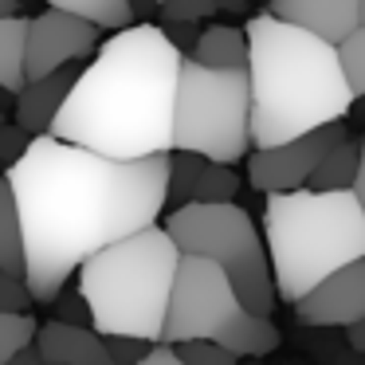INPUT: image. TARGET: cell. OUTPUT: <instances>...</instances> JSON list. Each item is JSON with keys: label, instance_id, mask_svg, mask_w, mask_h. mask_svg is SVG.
<instances>
[{"label": "cell", "instance_id": "1f68e13d", "mask_svg": "<svg viewBox=\"0 0 365 365\" xmlns=\"http://www.w3.org/2000/svg\"><path fill=\"white\" fill-rule=\"evenodd\" d=\"M349 192H354L357 208L365 212V138H357V173H354V185H349Z\"/></svg>", "mask_w": 365, "mask_h": 365}, {"label": "cell", "instance_id": "9c48e42d", "mask_svg": "<svg viewBox=\"0 0 365 365\" xmlns=\"http://www.w3.org/2000/svg\"><path fill=\"white\" fill-rule=\"evenodd\" d=\"M349 130L346 122H330V126H318L302 138L279 145H263L247 158V181L259 192H291V189H307L314 165L322 161V153L334 142H341Z\"/></svg>", "mask_w": 365, "mask_h": 365}, {"label": "cell", "instance_id": "7c38bea8", "mask_svg": "<svg viewBox=\"0 0 365 365\" xmlns=\"http://www.w3.org/2000/svg\"><path fill=\"white\" fill-rule=\"evenodd\" d=\"M267 12L334 48L357 28V0H271Z\"/></svg>", "mask_w": 365, "mask_h": 365}, {"label": "cell", "instance_id": "4fadbf2b", "mask_svg": "<svg viewBox=\"0 0 365 365\" xmlns=\"http://www.w3.org/2000/svg\"><path fill=\"white\" fill-rule=\"evenodd\" d=\"M75 67H59V71L43 75V79H28L24 87L16 91V98H12V114H16V126L24 130V134L40 138L51 130V122H56L59 106H63L67 91H71L75 83Z\"/></svg>", "mask_w": 365, "mask_h": 365}, {"label": "cell", "instance_id": "d6a6232c", "mask_svg": "<svg viewBox=\"0 0 365 365\" xmlns=\"http://www.w3.org/2000/svg\"><path fill=\"white\" fill-rule=\"evenodd\" d=\"M346 341L357 349V354H365V318H357V322L346 326Z\"/></svg>", "mask_w": 365, "mask_h": 365}, {"label": "cell", "instance_id": "4316f807", "mask_svg": "<svg viewBox=\"0 0 365 365\" xmlns=\"http://www.w3.org/2000/svg\"><path fill=\"white\" fill-rule=\"evenodd\" d=\"M103 346L106 354H110L114 365H138L145 357V349L153 346V341H142V338H118V334H103Z\"/></svg>", "mask_w": 365, "mask_h": 365}, {"label": "cell", "instance_id": "e0dca14e", "mask_svg": "<svg viewBox=\"0 0 365 365\" xmlns=\"http://www.w3.org/2000/svg\"><path fill=\"white\" fill-rule=\"evenodd\" d=\"M24 36L28 20L24 16H0V91L16 95L24 87Z\"/></svg>", "mask_w": 365, "mask_h": 365}, {"label": "cell", "instance_id": "2e32d148", "mask_svg": "<svg viewBox=\"0 0 365 365\" xmlns=\"http://www.w3.org/2000/svg\"><path fill=\"white\" fill-rule=\"evenodd\" d=\"M354 173H357V138H341V142H334L330 150L322 153V161L314 165V173H310L307 189L314 192H338V189H349L354 185Z\"/></svg>", "mask_w": 365, "mask_h": 365}, {"label": "cell", "instance_id": "7402d4cb", "mask_svg": "<svg viewBox=\"0 0 365 365\" xmlns=\"http://www.w3.org/2000/svg\"><path fill=\"white\" fill-rule=\"evenodd\" d=\"M338 63L346 75V87L354 98L365 95V24H357L346 40L338 43Z\"/></svg>", "mask_w": 365, "mask_h": 365}, {"label": "cell", "instance_id": "74e56055", "mask_svg": "<svg viewBox=\"0 0 365 365\" xmlns=\"http://www.w3.org/2000/svg\"><path fill=\"white\" fill-rule=\"evenodd\" d=\"M349 110H354L357 118H365V95H361V98H354V106H349Z\"/></svg>", "mask_w": 365, "mask_h": 365}, {"label": "cell", "instance_id": "603a6c76", "mask_svg": "<svg viewBox=\"0 0 365 365\" xmlns=\"http://www.w3.org/2000/svg\"><path fill=\"white\" fill-rule=\"evenodd\" d=\"M36 338V318L32 314H9L0 310V365L16 357L20 349H28Z\"/></svg>", "mask_w": 365, "mask_h": 365}, {"label": "cell", "instance_id": "d590c367", "mask_svg": "<svg viewBox=\"0 0 365 365\" xmlns=\"http://www.w3.org/2000/svg\"><path fill=\"white\" fill-rule=\"evenodd\" d=\"M130 9H134V12H150V9H158V0H130Z\"/></svg>", "mask_w": 365, "mask_h": 365}, {"label": "cell", "instance_id": "f35d334b", "mask_svg": "<svg viewBox=\"0 0 365 365\" xmlns=\"http://www.w3.org/2000/svg\"><path fill=\"white\" fill-rule=\"evenodd\" d=\"M357 24H365V0H357Z\"/></svg>", "mask_w": 365, "mask_h": 365}, {"label": "cell", "instance_id": "d4e9b609", "mask_svg": "<svg viewBox=\"0 0 365 365\" xmlns=\"http://www.w3.org/2000/svg\"><path fill=\"white\" fill-rule=\"evenodd\" d=\"M32 291H28L24 275H12V271L0 267V310H9V314H28L32 307Z\"/></svg>", "mask_w": 365, "mask_h": 365}, {"label": "cell", "instance_id": "ab89813d", "mask_svg": "<svg viewBox=\"0 0 365 365\" xmlns=\"http://www.w3.org/2000/svg\"><path fill=\"white\" fill-rule=\"evenodd\" d=\"M0 122H4V110H0Z\"/></svg>", "mask_w": 365, "mask_h": 365}, {"label": "cell", "instance_id": "ac0fdd59", "mask_svg": "<svg viewBox=\"0 0 365 365\" xmlns=\"http://www.w3.org/2000/svg\"><path fill=\"white\" fill-rule=\"evenodd\" d=\"M51 9L59 12H71V16L87 20V24H95L98 32L103 28H110V32H118V28L134 24V9H130V0H48Z\"/></svg>", "mask_w": 365, "mask_h": 365}, {"label": "cell", "instance_id": "ffe728a7", "mask_svg": "<svg viewBox=\"0 0 365 365\" xmlns=\"http://www.w3.org/2000/svg\"><path fill=\"white\" fill-rule=\"evenodd\" d=\"M236 192H240V177L232 173V165L205 161L189 205H228V200H236Z\"/></svg>", "mask_w": 365, "mask_h": 365}, {"label": "cell", "instance_id": "ba28073f", "mask_svg": "<svg viewBox=\"0 0 365 365\" xmlns=\"http://www.w3.org/2000/svg\"><path fill=\"white\" fill-rule=\"evenodd\" d=\"M247 71H212L181 59L173 95V150L200 153L205 161L236 165L252 150L247 134Z\"/></svg>", "mask_w": 365, "mask_h": 365}, {"label": "cell", "instance_id": "8fae6325", "mask_svg": "<svg viewBox=\"0 0 365 365\" xmlns=\"http://www.w3.org/2000/svg\"><path fill=\"white\" fill-rule=\"evenodd\" d=\"M299 322L307 326H341L365 318V259H354L310 287L299 302H291Z\"/></svg>", "mask_w": 365, "mask_h": 365}, {"label": "cell", "instance_id": "8992f818", "mask_svg": "<svg viewBox=\"0 0 365 365\" xmlns=\"http://www.w3.org/2000/svg\"><path fill=\"white\" fill-rule=\"evenodd\" d=\"M216 341L236 357H263L279 349V326L263 314L240 302L232 291L228 275L216 267L212 259L200 255H181L173 275V291H169V310L161 338L165 346H181V341Z\"/></svg>", "mask_w": 365, "mask_h": 365}, {"label": "cell", "instance_id": "5bb4252c", "mask_svg": "<svg viewBox=\"0 0 365 365\" xmlns=\"http://www.w3.org/2000/svg\"><path fill=\"white\" fill-rule=\"evenodd\" d=\"M32 346L43 357V365H114L103 338L91 326L59 322V318L48 326H36Z\"/></svg>", "mask_w": 365, "mask_h": 365}, {"label": "cell", "instance_id": "6da1fadb", "mask_svg": "<svg viewBox=\"0 0 365 365\" xmlns=\"http://www.w3.org/2000/svg\"><path fill=\"white\" fill-rule=\"evenodd\" d=\"M165 177L169 153L114 161L51 134L32 138L4 177L20 212L24 283L32 299H59L87 255L158 224Z\"/></svg>", "mask_w": 365, "mask_h": 365}, {"label": "cell", "instance_id": "83f0119b", "mask_svg": "<svg viewBox=\"0 0 365 365\" xmlns=\"http://www.w3.org/2000/svg\"><path fill=\"white\" fill-rule=\"evenodd\" d=\"M28 142H32V134H24L16 122H0V165H12L24 158Z\"/></svg>", "mask_w": 365, "mask_h": 365}, {"label": "cell", "instance_id": "e575fe53", "mask_svg": "<svg viewBox=\"0 0 365 365\" xmlns=\"http://www.w3.org/2000/svg\"><path fill=\"white\" fill-rule=\"evenodd\" d=\"M216 9H228V12H244L247 0H216Z\"/></svg>", "mask_w": 365, "mask_h": 365}, {"label": "cell", "instance_id": "484cf974", "mask_svg": "<svg viewBox=\"0 0 365 365\" xmlns=\"http://www.w3.org/2000/svg\"><path fill=\"white\" fill-rule=\"evenodd\" d=\"M158 9L165 20H192V24H200V20H208L216 9V0H158Z\"/></svg>", "mask_w": 365, "mask_h": 365}, {"label": "cell", "instance_id": "f546056e", "mask_svg": "<svg viewBox=\"0 0 365 365\" xmlns=\"http://www.w3.org/2000/svg\"><path fill=\"white\" fill-rule=\"evenodd\" d=\"M56 302V310H59V322H75V326H83L79 318H87V302L75 294V299H51ZM91 322V318H87Z\"/></svg>", "mask_w": 365, "mask_h": 365}, {"label": "cell", "instance_id": "30bf717a", "mask_svg": "<svg viewBox=\"0 0 365 365\" xmlns=\"http://www.w3.org/2000/svg\"><path fill=\"white\" fill-rule=\"evenodd\" d=\"M98 48V28L59 9H43L28 20L24 36V79H43Z\"/></svg>", "mask_w": 365, "mask_h": 365}, {"label": "cell", "instance_id": "cb8c5ba5", "mask_svg": "<svg viewBox=\"0 0 365 365\" xmlns=\"http://www.w3.org/2000/svg\"><path fill=\"white\" fill-rule=\"evenodd\" d=\"M173 349H177V357H181L185 365H236V361H240L236 354H228L224 346H216V341H205V338L181 341V346H173Z\"/></svg>", "mask_w": 365, "mask_h": 365}, {"label": "cell", "instance_id": "4dcf8cb0", "mask_svg": "<svg viewBox=\"0 0 365 365\" xmlns=\"http://www.w3.org/2000/svg\"><path fill=\"white\" fill-rule=\"evenodd\" d=\"M138 365H185L181 357H177L173 346H165V341H153L150 349H145V357Z\"/></svg>", "mask_w": 365, "mask_h": 365}, {"label": "cell", "instance_id": "8d00e7d4", "mask_svg": "<svg viewBox=\"0 0 365 365\" xmlns=\"http://www.w3.org/2000/svg\"><path fill=\"white\" fill-rule=\"evenodd\" d=\"M0 16H16V0H0Z\"/></svg>", "mask_w": 365, "mask_h": 365}, {"label": "cell", "instance_id": "9a60e30c", "mask_svg": "<svg viewBox=\"0 0 365 365\" xmlns=\"http://www.w3.org/2000/svg\"><path fill=\"white\" fill-rule=\"evenodd\" d=\"M185 59H192L200 67H212V71H240V67H247V36H244V28L216 24L197 36V43H192V51Z\"/></svg>", "mask_w": 365, "mask_h": 365}, {"label": "cell", "instance_id": "7a4b0ae2", "mask_svg": "<svg viewBox=\"0 0 365 365\" xmlns=\"http://www.w3.org/2000/svg\"><path fill=\"white\" fill-rule=\"evenodd\" d=\"M181 59L158 24L118 28L75 75L48 134L114 161L169 153Z\"/></svg>", "mask_w": 365, "mask_h": 365}, {"label": "cell", "instance_id": "3957f363", "mask_svg": "<svg viewBox=\"0 0 365 365\" xmlns=\"http://www.w3.org/2000/svg\"><path fill=\"white\" fill-rule=\"evenodd\" d=\"M247 134L252 145H279L318 126L341 122L354 106L338 48L318 36L283 24L271 12L247 20Z\"/></svg>", "mask_w": 365, "mask_h": 365}, {"label": "cell", "instance_id": "44dd1931", "mask_svg": "<svg viewBox=\"0 0 365 365\" xmlns=\"http://www.w3.org/2000/svg\"><path fill=\"white\" fill-rule=\"evenodd\" d=\"M205 169L200 153H185V150H169V177H165V200H173L177 208L192 200L197 189V177Z\"/></svg>", "mask_w": 365, "mask_h": 365}, {"label": "cell", "instance_id": "277c9868", "mask_svg": "<svg viewBox=\"0 0 365 365\" xmlns=\"http://www.w3.org/2000/svg\"><path fill=\"white\" fill-rule=\"evenodd\" d=\"M263 247L275 283V299L299 302L310 287L354 259H365V212L354 192H267Z\"/></svg>", "mask_w": 365, "mask_h": 365}, {"label": "cell", "instance_id": "836d02e7", "mask_svg": "<svg viewBox=\"0 0 365 365\" xmlns=\"http://www.w3.org/2000/svg\"><path fill=\"white\" fill-rule=\"evenodd\" d=\"M4 365H43V357L36 354V346H28V349H20L16 357H9Z\"/></svg>", "mask_w": 365, "mask_h": 365}, {"label": "cell", "instance_id": "52a82bcc", "mask_svg": "<svg viewBox=\"0 0 365 365\" xmlns=\"http://www.w3.org/2000/svg\"><path fill=\"white\" fill-rule=\"evenodd\" d=\"M181 255L212 259L228 275L232 291L240 294L252 314L271 318L275 310V283L267 267V247L259 240L255 220L236 205H181L161 224Z\"/></svg>", "mask_w": 365, "mask_h": 365}, {"label": "cell", "instance_id": "f1b7e54d", "mask_svg": "<svg viewBox=\"0 0 365 365\" xmlns=\"http://www.w3.org/2000/svg\"><path fill=\"white\" fill-rule=\"evenodd\" d=\"M161 36H165L169 43H173L177 51H181V56H189L192 51V43H197V24H192V20H165V28H161Z\"/></svg>", "mask_w": 365, "mask_h": 365}, {"label": "cell", "instance_id": "d6986e66", "mask_svg": "<svg viewBox=\"0 0 365 365\" xmlns=\"http://www.w3.org/2000/svg\"><path fill=\"white\" fill-rule=\"evenodd\" d=\"M0 267L24 275V236H20V212L12 200L9 181L0 177Z\"/></svg>", "mask_w": 365, "mask_h": 365}, {"label": "cell", "instance_id": "5b68a950", "mask_svg": "<svg viewBox=\"0 0 365 365\" xmlns=\"http://www.w3.org/2000/svg\"><path fill=\"white\" fill-rule=\"evenodd\" d=\"M177 244L161 224L114 240L79 263V299L95 334L158 341L177 275Z\"/></svg>", "mask_w": 365, "mask_h": 365}]
</instances>
